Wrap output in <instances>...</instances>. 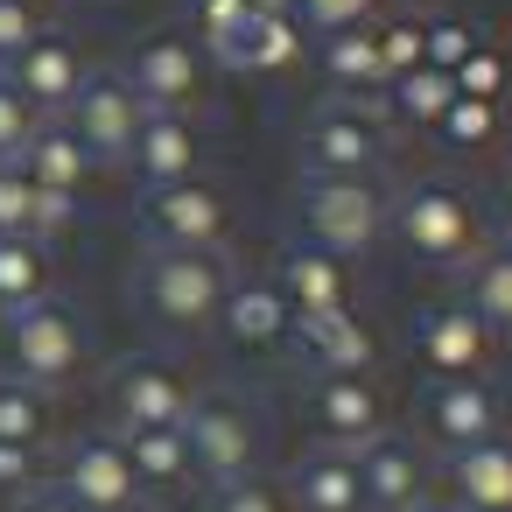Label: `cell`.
Here are the masks:
<instances>
[{
	"label": "cell",
	"instance_id": "4fadbf2b",
	"mask_svg": "<svg viewBox=\"0 0 512 512\" xmlns=\"http://www.w3.org/2000/svg\"><path fill=\"white\" fill-rule=\"evenodd\" d=\"M57 491H64L78 512H134V505H148V498H141V477H134L127 449H120V435H85V442H71L64 463H57Z\"/></svg>",
	"mask_w": 512,
	"mask_h": 512
},
{
	"label": "cell",
	"instance_id": "d4e9b609",
	"mask_svg": "<svg viewBox=\"0 0 512 512\" xmlns=\"http://www.w3.org/2000/svg\"><path fill=\"white\" fill-rule=\"evenodd\" d=\"M309 57V29L295 15H253L239 29V43L225 50V71H253V78H281Z\"/></svg>",
	"mask_w": 512,
	"mask_h": 512
},
{
	"label": "cell",
	"instance_id": "44dd1931",
	"mask_svg": "<svg viewBox=\"0 0 512 512\" xmlns=\"http://www.w3.org/2000/svg\"><path fill=\"white\" fill-rule=\"evenodd\" d=\"M449 505L456 512H512V442H470L449 449Z\"/></svg>",
	"mask_w": 512,
	"mask_h": 512
},
{
	"label": "cell",
	"instance_id": "9c48e42d",
	"mask_svg": "<svg viewBox=\"0 0 512 512\" xmlns=\"http://www.w3.org/2000/svg\"><path fill=\"white\" fill-rule=\"evenodd\" d=\"M57 120L78 134V148H85L99 169H127V148H134L148 106L134 99V85H127L120 71H92V78L78 85V99H71Z\"/></svg>",
	"mask_w": 512,
	"mask_h": 512
},
{
	"label": "cell",
	"instance_id": "484cf974",
	"mask_svg": "<svg viewBox=\"0 0 512 512\" xmlns=\"http://www.w3.org/2000/svg\"><path fill=\"white\" fill-rule=\"evenodd\" d=\"M36 190H57V197H78L85 183H92V155L78 148V134L64 127V120H43L36 134H29V148H22V162H15Z\"/></svg>",
	"mask_w": 512,
	"mask_h": 512
},
{
	"label": "cell",
	"instance_id": "d6a6232c",
	"mask_svg": "<svg viewBox=\"0 0 512 512\" xmlns=\"http://www.w3.org/2000/svg\"><path fill=\"white\" fill-rule=\"evenodd\" d=\"M246 22H253L246 0H190V36H197V50H204L211 64H225V50L239 43Z\"/></svg>",
	"mask_w": 512,
	"mask_h": 512
},
{
	"label": "cell",
	"instance_id": "1f68e13d",
	"mask_svg": "<svg viewBox=\"0 0 512 512\" xmlns=\"http://www.w3.org/2000/svg\"><path fill=\"white\" fill-rule=\"evenodd\" d=\"M505 134V106L498 99H449V113L435 120V141L449 155H484Z\"/></svg>",
	"mask_w": 512,
	"mask_h": 512
},
{
	"label": "cell",
	"instance_id": "d590c367",
	"mask_svg": "<svg viewBox=\"0 0 512 512\" xmlns=\"http://www.w3.org/2000/svg\"><path fill=\"white\" fill-rule=\"evenodd\" d=\"M372 43H379V64H386V85H393L400 71L421 64V15H407V8L379 15V22H372Z\"/></svg>",
	"mask_w": 512,
	"mask_h": 512
},
{
	"label": "cell",
	"instance_id": "9a60e30c",
	"mask_svg": "<svg viewBox=\"0 0 512 512\" xmlns=\"http://www.w3.org/2000/svg\"><path fill=\"white\" fill-rule=\"evenodd\" d=\"M302 407H309L316 442H330V449H365L372 435H386V393L372 372L365 379H309Z\"/></svg>",
	"mask_w": 512,
	"mask_h": 512
},
{
	"label": "cell",
	"instance_id": "e575fe53",
	"mask_svg": "<svg viewBox=\"0 0 512 512\" xmlns=\"http://www.w3.org/2000/svg\"><path fill=\"white\" fill-rule=\"evenodd\" d=\"M449 85H456V99H505V85H512V57H505L498 43H477V50L449 71Z\"/></svg>",
	"mask_w": 512,
	"mask_h": 512
},
{
	"label": "cell",
	"instance_id": "f1b7e54d",
	"mask_svg": "<svg viewBox=\"0 0 512 512\" xmlns=\"http://www.w3.org/2000/svg\"><path fill=\"white\" fill-rule=\"evenodd\" d=\"M50 295V246L43 239H0V316Z\"/></svg>",
	"mask_w": 512,
	"mask_h": 512
},
{
	"label": "cell",
	"instance_id": "7c38bea8",
	"mask_svg": "<svg viewBox=\"0 0 512 512\" xmlns=\"http://www.w3.org/2000/svg\"><path fill=\"white\" fill-rule=\"evenodd\" d=\"M421 428L442 456L491 442V435H505V393L491 379H428L421 386Z\"/></svg>",
	"mask_w": 512,
	"mask_h": 512
},
{
	"label": "cell",
	"instance_id": "7dc6e473",
	"mask_svg": "<svg viewBox=\"0 0 512 512\" xmlns=\"http://www.w3.org/2000/svg\"><path fill=\"white\" fill-rule=\"evenodd\" d=\"M134 512H148V505H134Z\"/></svg>",
	"mask_w": 512,
	"mask_h": 512
},
{
	"label": "cell",
	"instance_id": "cb8c5ba5",
	"mask_svg": "<svg viewBox=\"0 0 512 512\" xmlns=\"http://www.w3.org/2000/svg\"><path fill=\"white\" fill-rule=\"evenodd\" d=\"M316 71L330 78L337 99H386V64H379V43H372V22L365 29H344V36H316Z\"/></svg>",
	"mask_w": 512,
	"mask_h": 512
},
{
	"label": "cell",
	"instance_id": "8d00e7d4",
	"mask_svg": "<svg viewBox=\"0 0 512 512\" xmlns=\"http://www.w3.org/2000/svg\"><path fill=\"white\" fill-rule=\"evenodd\" d=\"M379 8H386V0H295V22H302L309 43H316V36H344V29L379 22Z\"/></svg>",
	"mask_w": 512,
	"mask_h": 512
},
{
	"label": "cell",
	"instance_id": "ac0fdd59",
	"mask_svg": "<svg viewBox=\"0 0 512 512\" xmlns=\"http://www.w3.org/2000/svg\"><path fill=\"white\" fill-rule=\"evenodd\" d=\"M127 169L141 190H169V183L204 176V127L190 113H148L134 148H127Z\"/></svg>",
	"mask_w": 512,
	"mask_h": 512
},
{
	"label": "cell",
	"instance_id": "30bf717a",
	"mask_svg": "<svg viewBox=\"0 0 512 512\" xmlns=\"http://www.w3.org/2000/svg\"><path fill=\"white\" fill-rule=\"evenodd\" d=\"M407 344H414V365H421L428 379H484L491 358H498V337L463 309V295L428 302V309L414 316Z\"/></svg>",
	"mask_w": 512,
	"mask_h": 512
},
{
	"label": "cell",
	"instance_id": "7402d4cb",
	"mask_svg": "<svg viewBox=\"0 0 512 512\" xmlns=\"http://www.w3.org/2000/svg\"><path fill=\"white\" fill-rule=\"evenodd\" d=\"M78 225V197L36 190L15 162H0V239H64Z\"/></svg>",
	"mask_w": 512,
	"mask_h": 512
},
{
	"label": "cell",
	"instance_id": "f6af8a7d",
	"mask_svg": "<svg viewBox=\"0 0 512 512\" xmlns=\"http://www.w3.org/2000/svg\"><path fill=\"white\" fill-rule=\"evenodd\" d=\"M393 8H407V15H435L442 0H393Z\"/></svg>",
	"mask_w": 512,
	"mask_h": 512
},
{
	"label": "cell",
	"instance_id": "2e32d148",
	"mask_svg": "<svg viewBox=\"0 0 512 512\" xmlns=\"http://www.w3.org/2000/svg\"><path fill=\"white\" fill-rule=\"evenodd\" d=\"M0 78H8V85H15L43 120H57V113L78 99V85L92 78V64H85V50H78L64 29H43L15 64H0Z\"/></svg>",
	"mask_w": 512,
	"mask_h": 512
},
{
	"label": "cell",
	"instance_id": "7bdbcfd3",
	"mask_svg": "<svg viewBox=\"0 0 512 512\" xmlns=\"http://www.w3.org/2000/svg\"><path fill=\"white\" fill-rule=\"evenodd\" d=\"M491 246H505V253H512V204L491 218Z\"/></svg>",
	"mask_w": 512,
	"mask_h": 512
},
{
	"label": "cell",
	"instance_id": "836d02e7",
	"mask_svg": "<svg viewBox=\"0 0 512 512\" xmlns=\"http://www.w3.org/2000/svg\"><path fill=\"white\" fill-rule=\"evenodd\" d=\"M477 43H491L477 22H463V15H442V8H435V15H421V64H435V71H456V64H463Z\"/></svg>",
	"mask_w": 512,
	"mask_h": 512
},
{
	"label": "cell",
	"instance_id": "d6986e66",
	"mask_svg": "<svg viewBox=\"0 0 512 512\" xmlns=\"http://www.w3.org/2000/svg\"><path fill=\"white\" fill-rule=\"evenodd\" d=\"M288 330H295V309L274 288V274H232V295L218 309V337L232 351H281Z\"/></svg>",
	"mask_w": 512,
	"mask_h": 512
},
{
	"label": "cell",
	"instance_id": "ee69618b",
	"mask_svg": "<svg viewBox=\"0 0 512 512\" xmlns=\"http://www.w3.org/2000/svg\"><path fill=\"white\" fill-rule=\"evenodd\" d=\"M253 15H295V0H246Z\"/></svg>",
	"mask_w": 512,
	"mask_h": 512
},
{
	"label": "cell",
	"instance_id": "e0dca14e",
	"mask_svg": "<svg viewBox=\"0 0 512 512\" xmlns=\"http://www.w3.org/2000/svg\"><path fill=\"white\" fill-rule=\"evenodd\" d=\"M351 463H358V498H365V512H414L421 498H428V456L407 442V435H372L365 449H351Z\"/></svg>",
	"mask_w": 512,
	"mask_h": 512
},
{
	"label": "cell",
	"instance_id": "ba28073f",
	"mask_svg": "<svg viewBox=\"0 0 512 512\" xmlns=\"http://www.w3.org/2000/svg\"><path fill=\"white\" fill-rule=\"evenodd\" d=\"M141 232L148 246H176V253H225L232 239V204L211 176L169 183V190H141Z\"/></svg>",
	"mask_w": 512,
	"mask_h": 512
},
{
	"label": "cell",
	"instance_id": "4dcf8cb0",
	"mask_svg": "<svg viewBox=\"0 0 512 512\" xmlns=\"http://www.w3.org/2000/svg\"><path fill=\"white\" fill-rule=\"evenodd\" d=\"M386 99H393V113H400L407 127H421V134H435V120L449 113V99H456V85H449V71H435V64H414V71H400V78L386 85Z\"/></svg>",
	"mask_w": 512,
	"mask_h": 512
},
{
	"label": "cell",
	"instance_id": "52a82bcc",
	"mask_svg": "<svg viewBox=\"0 0 512 512\" xmlns=\"http://www.w3.org/2000/svg\"><path fill=\"white\" fill-rule=\"evenodd\" d=\"M120 78L134 85V99H141L148 113H190V120H197V113L211 106V57L197 50L190 29H155V36H141Z\"/></svg>",
	"mask_w": 512,
	"mask_h": 512
},
{
	"label": "cell",
	"instance_id": "83f0119b",
	"mask_svg": "<svg viewBox=\"0 0 512 512\" xmlns=\"http://www.w3.org/2000/svg\"><path fill=\"white\" fill-rule=\"evenodd\" d=\"M463 309L505 344L512 337V253L505 246H484L470 267H463Z\"/></svg>",
	"mask_w": 512,
	"mask_h": 512
},
{
	"label": "cell",
	"instance_id": "8fae6325",
	"mask_svg": "<svg viewBox=\"0 0 512 512\" xmlns=\"http://www.w3.org/2000/svg\"><path fill=\"white\" fill-rule=\"evenodd\" d=\"M288 344L309 365V379H365V372H379V330L358 316V302L323 309V316H295Z\"/></svg>",
	"mask_w": 512,
	"mask_h": 512
},
{
	"label": "cell",
	"instance_id": "5b68a950",
	"mask_svg": "<svg viewBox=\"0 0 512 512\" xmlns=\"http://www.w3.org/2000/svg\"><path fill=\"white\" fill-rule=\"evenodd\" d=\"M302 176H379L386 162V120L379 99H323L302 120Z\"/></svg>",
	"mask_w": 512,
	"mask_h": 512
},
{
	"label": "cell",
	"instance_id": "ab89813d",
	"mask_svg": "<svg viewBox=\"0 0 512 512\" xmlns=\"http://www.w3.org/2000/svg\"><path fill=\"white\" fill-rule=\"evenodd\" d=\"M211 512H295V505H288L281 484H267V477H239V484L211 491Z\"/></svg>",
	"mask_w": 512,
	"mask_h": 512
},
{
	"label": "cell",
	"instance_id": "5bb4252c",
	"mask_svg": "<svg viewBox=\"0 0 512 512\" xmlns=\"http://www.w3.org/2000/svg\"><path fill=\"white\" fill-rule=\"evenodd\" d=\"M197 386L169 365V358H127L113 372V428H183L190 421Z\"/></svg>",
	"mask_w": 512,
	"mask_h": 512
},
{
	"label": "cell",
	"instance_id": "b9f144b4",
	"mask_svg": "<svg viewBox=\"0 0 512 512\" xmlns=\"http://www.w3.org/2000/svg\"><path fill=\"white\" fill-rule=\"evenodd\" d=\"M15 512H78V505H71L57 484H29V491L15 498Z\"/></svg>",
	"mask_w": 512,
	"mask_h": 512
},
{
	"label": "cell",
	"instance_id": "74e56055",
	"mask_svg": "<svg viewBox=\"0 0 512 512\" xmlns=\"http://www.w3.org/2000/svg\"><path fill=\"white\" fill-rule=\"evenodd\" d=\"M36 127H43V113H36L8 78H0V162H22V148H29Z\"/></svg>",
	"mask_w": 512,
	"mask_h": 512
},
{
	"label": "cell",
	"instance_id": "3957f363",
	"mask_svg": "<svg viewBox=\"0 0 512 512\" xmlns=\"http://www.w3.org/2000/svg\"><path fill=\"white\" fill-rule=\"evenodd\" d=\"M386 211H393V197L379 190V176H302L295 183L302 239L337 260H365L386 239Z\"/></svg>",
	"mask_w": 512,
	"mask_h": 512
},
{
	"label": "cell",
	"instance_id": "277c9868",
	"mask_svg": "<svg viewBox=\"0 0 512 512\" xmlns=\"http://www.w3.org/2000/svg\"><path fill=\"white\" fill-rule=\"evenodd\" d=\"M0 351H8V372H15V379L57 393V386H71V379L85 372L92 337H85V316H78L71 302L43 295V302H29V309H8V316H0Z\"/></svg>",
	"mask_w": 512,
	"mask_h": 512
},
{
	"label": "cell",
	"instance_id": "ffe728a7",
	"mask_svg": "<svg viewBox=\"0 0 512 512\" xmlns=\"http://www.w3.org/2000/svg\"><path fill=\"white\" fill-rule=\"evenodd\" d=\"M274 288L288 295V309H295V316L351 309V260H337V253H323V246L295 239V246H281V260H274Z\"/></svg>",
	"mask_w": 512,
	"mask_h": 512
},
{
	"label": "cell",
	"instance_id": "7a4b0ae2",
	"mask_svg": "<svg viewBox=\"0 0 512 512\" xmlns=\"http://www.w3.org/2000/svg\"><path fill=\"white\" fill-rule=\"evenodd\" d=\"M225 295H232V260H225V253L148 246V260H141V309H148L162 330H176V337L218 330Z\"/></svg>",
	"mask_w": 512,
	"mask_h": 512
},
{
	"label": "cell",
	"instance_id": "4316f807",
	"mask_svg": "<svg viewBox=\"0 0 512 512\" xmlns=\"http://www.w3.org/2000/svg\"><path fill=\"white\" fill-rule=\"evenodd\" d=\"M113 435H120V428H113ZM120 449H127V463H134V477H141V498H169V491H190V484H197L183 428H127Z\"/></svg>",
	"mask_w": 512,
	"mask_h": 512
},
{
	"label": "cell",
	"instance_id": "f35d334b",
	"mask_svg": "<svg viewBox=\"0 0 512 512\" xmlns=\"http://www.w3.org/2000/svg\"><path fill=\"white\" fill-rule=\"evenodd\" d=\"M43 29H50V15L36 8V0H0V64H15Z\"/></svg>",
	"mask_w": 512,
	"mask_h": 512
},
{
	"label": "cell",
	"instance_id": "603a6c76",
	"mask_svg": "<svg viewBox=\"0 0 512 512\" xmlns=\"http://www.w3.org/2000/svg\"><path fill=\"white\" fill-rule=\"evenodd\" d=\"M288 505H295V512H365L351 449H330V442L302 449L295 470H288Z\"/></svg>",
	"mask_w": 512,
	"mask_h": 512
},
{
	"label": "cell",
	"instance_id": "bcb514c9",
	"mask_svg": "<svg viewBox=\"0 0 512 512\" xmlns=\"http://www.w3.org/2000/svg\"><path fill=\"white\" fill-rule=\"evenodd\" d=\"M414 512H456V505H449V498H421Z\"/></svg>",
	"mask_w": 512,
	"mask_h": 512
},
{
	"label": "cell",
	"instance_id": "f546056e",
	"mask_svg": "<svg viewBox=\"0 0 512 512\" xmlns=\"http://www.w3.org/2000/svg\"><path fill=\"white\" fill-rule=\"evenodd\" d=\"M50 421H57V407H50L43 386L15 379V372H0V442L43 449V442H50Z\"/></svg>",
	"mask_w": 512,
	"mask_h": 512
},
{
	"label": "cell",
	"instance_id": "8992f818",
	"mask_svg": "<svg viewBox=\"0 0 512 512\" xmlns=\"http://www.w3.org/2000/svg\"><path fill=\"white\" fill-rule=\"evenodd\" d=\"M183 442H190V470H197L204 491L260 477V421L239 393H197L190 421H183Z\"/></svg>",
	"mask_w": 512,
	"mask_h": 512
},
{
	"label": "cell",
	"instance_id": "60d3db41",
	"mask_svg": "<svg viewBox=\"0 0 512 512\" xmlns=\"http://www.w3.org/2000/svg\"><path fill=\"white\" fill-rule=\"evenodd\" d=\"M29 484H43V449L0 442V498H22Z\"/></svg>",
	"mask_w": 512,
	"mask_h": 512
},
{
	"label": "cell",
	"instance_id": "6da1fadb",
	"mask_svg": "<svg viewBox=\"0 0 512 512\" xmlns=\"http://www.w3.org/2000/svg\"><path fill=\"white\" fill-rule=\"evenodd\" d=\"M386 232H400V246H407L421 267H442V274H463V267L491 246V218H484V204H477L456 176H414V183L393 197Z\"/></svg>",
	"mask_w": 512,
	"mask_h": 512
}]
</instances>
